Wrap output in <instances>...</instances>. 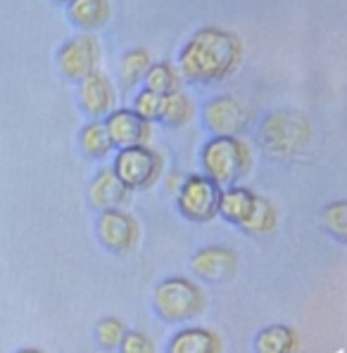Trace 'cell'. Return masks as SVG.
<instances>
[{
	"instance_id": "obj_1",
	"label": "cell",
	"mask_w": 347,
	"mask_h": 353,
	"mask_svg": "<svg viewBox=\"0 0 347 353\" xmlns=\"http://www.w3.org/2000/svg\"><path fill=\"white\" fill-rule=\"evenodd\" d=\"M243 55L241 38L224 29H200L183 46L178 69L188 81H221L238 67Z\"/></svg>"
},
{
	"instance_id": "obj_2",
	"label": "cell",
	"mask_w": 347,
	"mask_h": 353,
	"mask_svg": "<svg viewBox=\"0 0 347 353\" xmlns=\"http://www.w3.org/2000/svg\"><path fill=\"white\" fill-rule=\"evenodd\" d=\"M200 164L205 176L212 178L216 185L231 188L247 176L252 168V154L238 135H214L200 152Z\"/></svg>"
},
{
	"instance_id": "obj_3",
	"label": "cell",
	"mask_w": 347,
	"mask_h": 353,
	"mask_svg": "<svg viewBox=\"0 0 347 353\" xmlns=\"http://www.w3.org/2000/svg\"><path fill=\"white\" fill-rule=\"evenodd\" d=\"M153 308L165 323H188L205 308V294L193 280L171 275L155 287Z\"/></svg>"
},
{
	"instance_id": "obj_4",
	"label": "cell",
	"mask_w": 347,
	"mask_h": 353,
	"mask_svg": "<svg viewBox=\"0 0 347 353\" xmlns=\"http://www.w3.org/2000/svg\"><path fill=\"white\" fill-rule=\"evenodd\" d=\"M312 138V123L300 112L279 110L269 114L259 130V140L274 154H295L307 148Z\"/></svg>"
},
{
	"instance_id": "obj_5",
	"label": "cell",
	"mask_w": 347,
	"mask_h": 353,
	"mask_svg": "<svg viewBox=\"0 0 347 353\" xmlns=\"http://www.w3.org/2000/svg\"><path fill=\"white\" fill-rule=\"evenodd\" d=\"M221 185L207 176H188L176 192V209L191 223H209L219 216Z\"/></svg>"
},
{
	"instance_id": "obj_6",
	"label": "cell",
	"mask_w": 347,
	"mask_h": 353,
	"mask_svg": "<svg viewBox=\"0 0 347 353\" xmlns=\"http://www.w3.org/2000/svg\"><path fill=\"white\" fill-rule=\"evenodd\" d=\"M112 173H115L117 181L129 192H133V190H148L155 185L162 173V157L155 150H150L148 145L119 150L115 157Z\"/></svg>"
},
{
	"instance_id": "obj_7",
	"label": "cell",
	"mask_w": 347,
	"mask_h": 353,
	"mask_svg": "<svg viewBox=\"0 0 347 353\" xmlns=\"http://www.w3.org/2000/svg\"><path fill=\"white\" fill-rule=\"evenodd\" d=\"M97 240L102 247L112 254H124L129 249H133V244L138 242V223L133 221L131 214L122 209H112V211H100L95 223Z\"/></svg>"
},
{
	"instance_id": "obj_8",
	"label": "cell",
	"mask_w": 347,
	"mask_h": 353,
	"mask_svg": "<svg viewBox=\"0 0 347 353\" xmlns=\"http://www.w3.org/2000/svg\"><path fill=\"white\" fill-rule=\"evenodd\" d=\"M97 59H100V46L88 34L74 36L72 41H67L59 48V55H57L62 74L74 81H81L88 74H93L97 67Z\"/></svg>"
},
{
	"instance_id": "obj_9",
	"label": "cell",
	"mask_w": 347,
	"mask_h": 353,
	"mask_svg": "<svg viewBox=\"0 0 347 353\" xmlns=\"http://www.w3.org/2000/svg\"><path fill=\"white\" fill-rule=\"evenodd\" d=\"M247 110L241 100L231 95H219L209 100L203 110L205 126L212 130L214 135H238L247 126Z\"/></svg>"
},
{
	"instance_id": "obj_10",
	"label": "cell",
	"mask_w": 347,
	"mask_h": 353,
	"mask_svg": "<svg viewBox=\"0 0 347 353\" xmlns=\"http://www.w3.org/2000/svg\"><path fill=\"white\" fill-rule=\"evenodd\" d=\"M191 268L200 280L221 285V282H229L233 275H236L238 254L229 247H221V244H216V247H205L193 254Z\"/></svg>"
},
{
	"instance_id": "obj_11",
	"label": "cell",
	"mask_w": 347,
	"mask_h": 353,
	"mask_svg": "<svg viewBox=\"0 0 347 353\" xmlns=\"http://www.w3.org/2000/svg\"><path fill=\"white\" fill-rule=\"evenodd\" d=\"M105 128L112 148L117 150L148 145L150 140V123L143 121L133 110H112L105 119Z\"/></svg>"
},
{
	"instance_id": "obj_12",
	"label": "cell",
	"mask_w": 347,
	"mask_h": 353,
	"mask_svg": "<svg viewBox=\"0 0 347 353\" xmlns=\"http://www.w3.org/2000/svg\"><path fill=\"white\" fill-rule=\"evenodd\" d=\"M81 107L86 114L95 119L107 117L115 110V88H112L110 79L105 74H88L86 79H81V90H79Z\"/></svg>"
},
{
	"instance_id": "obj_13",
	"label": "cell",
	"mask_w": 347,
	"mask_h": 353,
	"mask_svg": "<svg viewBox=\"0 0 347 353\" xmlns=\"http://www.w3.org/2000/svg\"><path fill=\"white\" fill-rule=\"evenodd\" d=\"M129 194L131 192L117 181L112 168L100 171L88 185V202L91 206H95L97 211L122 209V206L129 202Z\"/></svg>"
},
{
	"instance_id": "obj_14",
	"label": "cell",
	"mask_w": 347,
	"mask_h": 353,
	"mask_svg": "<svg viewBox=\"0 0 347 353\" xmlns=\"http://www.w3.org/2000/svg\"><path fill=\"white\" fill-rule=\"evenodd\" d=\"M257 197L252 190L243 188V185H231V188H221V199H219V216L226 223L243 228L250 221Z\"/></svg>"
},
{
	"instance_id": "obj_15",
	"label": "cell",
	"mask_w": 347,
	"mask_h": 353,
	"mask_svg": "<svg viewBox=\"0 0 347 353\" xmlns=\"http://www.w3.org/2000/svg\"><path fill=\"white\" fill-rule=\"evenodd\" d=\"M167 353H221V339L207 327H183L169 339Z\"/></svg>"
},
{
	"instance_id": "obj_16",
	"label": "cell",
	"mask_w": 347,
	"mask_h": 353,
	"mask_svg": "<svg viewBox=\"0 0 347 353\" xmlns=\"http://www.w3.org/2000/svg\"><path fill=\"white\" fill-rule=\"evenodd\" d=\"M252 349L254 353H297L300 339L288 325H267L254 334Z\"/></svg>"
},
{
	"instance_id": "obj_17",
	"label": "cell",
	"mask_w": 347,
	"mask_h": 353,
	"mask_svg": "<svg viewBox=\"0 0 347 353\" xmlns=\"http://www.w3.org/2000/svg\"><path fill=\"white\" fill-rule=\"evenodd\" d=\"M107 14H110L107 0H72L69 3V17L84 29H97L100 24H105Z\"/></svg>"
},
{
	"instance_id": "obj_18",
	"label": "cell",
	"mask_w": 347,
	"mask_h": 353,
	"mask_svg": "<svg viewBox=\"0 0 347 353\" xmlns=\"http://www.w3.org/2000/svg\"><path fill=\"white\" fill-rule=\"evenodd\" d=\"M81 150L91 157V159H102L107 157V152L112 150V143H110V135H107V128H105V121H91L81 128Z\"/></svg>"
},
{
	"instance_id": "obj_19",
	"label": "cell",
	"mask_w": 347,
	"mask_h": 353,
	"mask_svg": "<svg viewBox=\"0 0 347 353\" xmlns=\"http://www.w3.org/2000/svg\"><path fill=\"white\" fill-rule=\"evenodd\" d=\"M145 79V88L153 90L157 95H171L178 90V72L169 62H157L150 64Z\"/></svg>"
},
{
	"instance_id": "obj_20",
	"label": "cell",
	"mask_w": 347,
	"mask_h": 353,
	"mask_svg": "<svg viewBox=\"0 0 347 353\" xmlns=\"http://www.w3.org/2000/svg\"><path fill=\"white\" fill-rule=\"evenodd\" d=\"M193 117V107L191 100L176 90L171 95H165V105H162V114H160V121L169 128H181L188 119Z\"/></svg>"
},
{
	"instance_id": "obj_21",
	"label": "cell",
	"mask_w": 347,
	"mask_h": 353,
	"mask_svg": "<svg viewBox=\"0 0 347 353\" xmlns=\"http://www.w3.org/2000/svg\"><path fill=\"white\" fill-rule=\"evenodd\" d=\"M150 52L143 50V48H131L122 55V81L126 88L138 83L150 69Z\"/></svg>"
},
{
	"instance_id": "obj_22",
	"label": "cell",
	"mask_w": 347,
	"mask_h": 353,
	"mask_svg": "<svg viewBox=\"0 0 347 353\" xmlns=\"http://www.w3.org/2000/svg\"><path fill=\"white\" fill-rule=\"evenodd\" d=\"M274 228H276V209L264 197H257V204H254L250 221H247L241 230L247 232V235H269Z\"/></svg>"
},
{
	"instance_id": "obj_23",
	"label": "cell",
	"mask_w": 347,
	"mask_h": 353,
	"mask_svg": "<svg viewBox=\"0 0 347 353\" xmlns=\"http://www.w3.org/2000/svg\"><path fill=\"white\" fill-rule=\"evenodd\" d=\"M124 334H126V327H124V323L119 318H102L97 320L95 325V339L97 344L102 346L105 351H115L119 346V341L124 339Z\"/></svg>"
},
{
	"instance_id": "obj_24",
	"label": "cell",
	"mask_w": 347,
	"mask_h": 353,
	"mask_svg": "<svg viewBox=\"0 0 347 353\" xmlns=\"http://www.w3.org/2000/svg\"><path fill=\"white\" fill-rule=\"evenodd\" d=\"M323 228L338 242H347V202H333L323 209Z\"/></svg>"
},
{
	"instance_id": "obj_25",
	"label": "cell",
	"mask_w": 347,
	"mask_h": 353,
	"mask_svg": "<svg viewBox=\"0 0 347 353\" xmlns=\"http://www.w3.org/2000/svg\"><path fill=\"white\" fill-rule=\"evenodd\" d=\"M162 105H165V95H157L153 90L143 88L133 100V112L138 114L143 121H160Z\"/></svg>"
},
{
	"instance_id": "obj_26",
	"label": "cell",
	"mask_w": 347,
	"mask_h": 353,
	"mask_svg": "<svg viewBox=\"0 0 347 353\" xmlns=\"http://www.w3.org/2000/svg\"><path fill=\"white\" fill-rule=\"evenodd\" d=\"M119 353H155V344L150 341L148 334L135 332V330H126L124 339L117 346Z\"/></svg>"
},
{
	"instance_id": "obj_27",
	"label": "cell",
	"mask_w": 347,
	"mask_h": 353,
	"mask_svg": "<svg viewBox=\"0 0 347 353\" xmlns=\"http://www.w3.org/2000/svg\"><path fill=\"white\" fill-rule=\"evenodd\" d=\"M17 353H46V351H41V349H19Z\"/></svg>"
},
{
	"instance_id": "obj_28",
	"label": "cell",
	"mask_w": 347,
	"mask_h": 353,
	"mask_svg": "<svg viewBox=\"0 0 347 353\" xmlns=\"http://www.w3.org/2000/svg\"><path fill=\"white\" fill-rule=\"evenodd\" d=\"M57 3H72V0H57Z\"/></svg>"
}]
</instances>
